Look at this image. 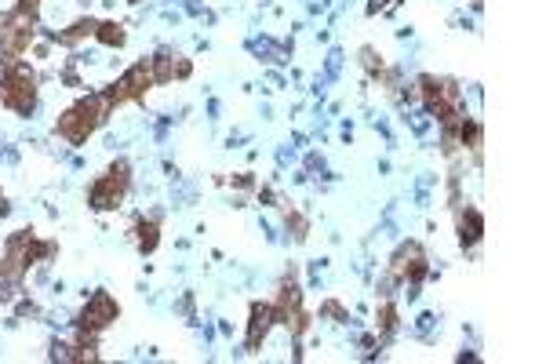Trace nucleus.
I'll list each match as a JSON object with an SVG mask.
<instances>
[{
    "label": "nucleus",
    "mask_w": 546,
    "mask_h": 364,
    "mask_svg": "<svg viewBox=\"0 0 546 364\" xmlns=\"http://www.w3.org/2000/svg\"><path fill=\"white\" fill-rule=\"evenodd\" d=\"M110 113H113V106H110V99H106V91H91V95L77 99L70 110L62 113L59 124H55V132L70 142V146H81V142H88L102 124L110 121Z\"/></svg>",
    "instance_id": "obj_1"
},
{
    "label": "nucleus",
    "mask_w": 546,
    "mask_h": 364,
    "mask_svg": "<svg viewBox=\"0 0 546 364\" xmlns=\"http://www.w3.org/2000/svg\"><path fill=\"white\" fill-rule=\"evenodd\" d=\"M48 255H55V244L37 241V233L33 230L11 233L8 244H4V255H0V281L19 284L22 277L30 273V266L48 259Z\"/></svg>",
    "instance_id": "obj_2"
},
{
    "label": "nucleus",
    "mask_w": 546,
    "mask_h": 364,
    "mask_svg": "<svg viewBox=\"0 0 546 364\" xmlns=\"http://www.w3.org/2000/svg\"><path fill=\"white\" fill-rule=\"evenodd\" d=\"M37 84H41V77H37V70H30V62H11L0 73V102L19 117H30L37 110Z\"/></svg>",
    "instance_id": "obj_3"
},
{
    "label": "nucleus",
    "mask_w": 546,
    "mask_h": 364,
    "mask_svg": "<svg viewBox=\"0 0 546 364\" xmlns=\"http://www.w3.org/2000/svg\"><path fill=\"white\" fill-rule=\"evenodd\" d=\"M426 270H430V259H426L423 244L405 241L394 252L390 266H386V277H383V284H379V292L390 295V288H397V284H405V288H419V281L426 277Z\"/></svg>",
    "instance_id": "obj_4"
},
{
    "label": "nucleus",
    "mask_w": 546,
    "mask_h": 364,
    "mask_svg": "<svg viewBox=\"0 0 546 364\" xmlns=\"http://www.w3.org/2000/svg\"><path fill=\"white\" fill-rule=\"evenodd\" d=\"M128 190H132V164L121 157V161H113L110 168H106V175H99V179L91 182V190H88L91 212H113V208H121Z\"/></svg>",
    "instance_id": "obj_5"
},
{
    "label": "nucleus",
    "mask_w": 546,
    "mask_h": 364,
    "mask_svg": "<svg viewBox=\"0 0 546 364\" xmlns=\"http://www.w3.org/2000/svg\"><path fill=\"white\" fill-rule=\"evenodd\" d=\"M37 15L30 11H8L4 22H0V66H11V62H19L26 51H30L33 37H37Z\"/></svg>",
    "instance_id": "obj_6"
},
{
    "label": "nucleus",
    "mask_w": 546,
    "mask_h": 364,
    "mask_svg": "<svg viewBox=\"0 0 546 364\" xmlns=\"http://www.w3.org/2000/svg\"><path fill=\"white\" fill-rule=\"evenodd\" d=\"M150 88H157V77H153V62L142 59V62H135L132 70H124L121 81L106 88V99H110V106L117 110V106H124V102H142Z\"/></svg>",
    "instance_id": "obj_7"
},
{
    "label": "nucleus",
    "mask_w": 546,
    "mask_h": 364,
    "mask_svg": "<svg viewBox=\"0 0 546 364\" xmlns=\"http://www.w3.org/2000/svg\"><path fill=\"white\" fill-rule=\"evenodd\" d=\"M273 314H277V324H284L295 339H303L306 328H310V314L303 310V292H299V284L295 277H284L281 292L273 299Z\"/></svg>",
    "instance_id": "obj_8"
},
{
    "label": "nucleus",
    "mask_w": 546,
    "mask_h": 364,
    "mask_svg": "<svg viewBox=\"0 0 546 364\" xmlns=\"http://www.w3.org/2000/svg\"><path fill=\"white\" fill-rule=\"evenodd\" d=\"M117 317H121V306H117V299H113L110 292H95L88 303H84L81 317H77V328H81V332H88V335H102L113 321H117Z\"/></svg>",
    "instance_id": "obj_9"
},
{
    "label": "nucleus",
    "mask_w": 546,
    "mask_h": 364,
    "mask_svg": "<svg viewBox=\"0 0 546 364\" xmlns=\"http://www.w3.org/2000/svg\"><path fill=\"white\" fill-rule=\"evenodd\" d=\"M273 324H277L273 303H252V314H248V335H244V350H248V354H255V350L266 343V335H270Z\"/></svg>",
    "instance_id": "obj_10"
},
{
    "label": "nucleus",
    "mask_w": 546,
    "mask_h": 364,
    "mask_svg": "<svg viewBox=\"0 0 546 364\" xmlns=\"http://www.w3.org/2000/svg\"><path fill=\"white\" fill-rule=\"evenodd\" d=\"M455 219H459V244L463 248H477L485 237V215L474 204H455Z\"/></svg>",
    "instance_id": "obj_11"
},
{
    "label": "nucleus",
    "mask_w": 546,
    "mask_h": 364,
    "mask_svg": "<svg viewBox=\"0 0 546 364\" xmlns=\"http://www.w3.org/2000/svg\"><path fill=\"white\" fill-rule=\"evenodd\" d=\"M153 77H157V84H168V81H186L193 73L190 59H182V55H172V51H157L153 55Z\"/></svg>",
    "instance_id": "obj_12"
},
{
    "label": "nucleus",
    "mask_w": 546,
    "mask_h": 364,
    "mask_svg": "<svg viewBox=\"0 0 546 364\" xmlns=\"http://www.w3.org/2000/svg\"><path fill=\"white\" fill-rule=\"evenodd\" d=\"M132 237L142 255H153L157 244H161V219H139V223L132 226Z\"/></svg>",
    "instance_id": "obj_13"
},
{
    "label": "nucleus",
    "mask_w": 546,
    "mask_h": 364,
    "mask_svg": "<svg viewBox=\"0 0 546 364\" xmlns=\"http://www.w3.org/2000/svg\"><path fill=\"white\" fill-rule=\"evenodd\" d=\"M95 26H99L95 19H77L70 30L51 33V41H59V44H66V48H73V44H81V41H88V37H95Z\"/></svg>",
    "instance_id": "obj_14"
},
{
    "label": "nucleus",
    "mask_w": 546,
    "mask_h": 364,
    "mask_svg": "<svg viewBox=\"0 0 546 364\" xmlns=\"http://www.w3.org/2000/svg\"><path fill=\"white\" fill-rule=\"evenodd\" d=\"M397 324H401V310H397L390 295H383V303H379V343H386L397 332Z\"/></svg>",
    "instance_id": "obj_15"
},
{
    "label": "nucleus",
    "mask_w": 546,
    "mask_h": 364,
    "mask_svg": "<svg viewBox=\"0 0 546 364\" xmlns=\"http://www.w3.org/2000/svg\"><path fill=\"white\" fill-rule=\"evenodd\" d=\"M95 41L106 44V48H124L128 30H124V22H99L95 26Z\"/></svg>",
    "instance_id": "obj_16"
},
{
    "label": "nucleus",
    "mask_w": 546,
    "mask_h": 364,
    "mask_svg": "<svg viewBox=\"0 0 546 364\" xmlns=\"http://www.w3.org/2000/svg\"><path fill=\"white\" fill-rule=\"evenodd\" d=\"M361 66H364L368 73H375V77H383V73H386L383 59L375 55V48H361Z\"/></svg>",
    "instance_id": "obj_17"
},
{
    "label": "nucleus",
    "mask_w": 546,
    "mask_h": 364,
    "mask_svg": "<svg viewBox=\"0 0 546 364\" xmlns=\"http://www.w3.org/2000/svg\"><path fill=\"white\" fill-rule=\"evenodd\" d=\"M288 230H295V241H306V233H310V223H306V219L299 212H292V208H288Z\"/></svg>",
    "instance_id": "obj_18"
},
{
    "label": "nucleus",
    "mask_w": 546,
    "mask_h": 364,
    "mask_svg": "<svg viewBox=\"0 0 546 364\" xmlns=\"http://www.w3.org/2000/svg\"><path fill=\"white\" fill-rule=\"evenodd\" d=\"M15 8H19V11H30V15H37V8H41V0H19Z\"/></svg>",
    "instance_id": "obj_19"
},
{
    "label": "nucleus",
    "mask_w": 546,
    "mask_h": 364,
    "mask_svg": "<svg viewBox=\"0 0 546 364\" xmlns=\"http://www.w3.org/2000/svg\"><path fill=\"white\" fill-rule=\"evenodd\" d=\"M324 314H332V317H346V310H343V306H339V303H328V306H324Z\"/></svg>",
    "instance_id": "obj_20"
},
{
    "label": "nucleus",
    "mask_w": 546,
    "mask_h": 364,
    "mask_svg": "<svg viewBox=\"0 0 546 364\" xmlns=\"http://www.w3.org/2000/svg\"><path fill=\"white\" fill-rule=\"evenodd\" d=\"M386 4H394V0H372V4H368V15H375V11H383Z\"/></svg>",
    "instance_id": "obj_21"
},
{
    "label": "nucleus",
    "mask_w": 546,
    "mask_h": 364,
    "mask_svg": "<svg viewBox=\"0 0 546 364\" xmlns=\"http://www.w3.org/2000/svg\"><path fill=\"white\" fill-rule=\"evenodd\" d=\"M4 288H8V281H0V303H8L11 299V292H4Z\"/></svg>",
    "instance_id": "obj_22"
},
{
    "label": "nucleus",
    "mask_w": 546,
    "mask_h": 364,
    "mask_svg": "<svg viewBox=\"0 0 546 364\" xmlns=\"http://www.w3.org/2000/svg\"><path fill=\"white\" fill-rule=\"evenodd\" d=\"M0 212H4V197H0Z\"/></svg>",
    "instance_id": "obj_23"
},
{
    "label": "nucleus",
    "mask_w": 546,
    "mask_h": 364,
    "mask_svg": "<svg viewBox=\"0 0 546 364\" xmlns=\"http://www.w3.org/2000/svg\"><path fill=\"white\" fill-rule=\"evenodd\" d=\"M128 4H139V0H128Z\"/></svg>",
    "instance_id": "obj_24"
},
{
    "label": "nucleus",
    "mask_w": 546,
    "mask_h": 364,
    "mask_svg": "<svg viewBox=\"0 0 546 364\" xmlns=\"http://www.w3.org/2000/svg\"><path fill=\"white\" fill-rule=\"evenodd\" d=\"M474 4H481V0H474Z\"/></svg>",
    "instance_id": "obj_25"
}]
</instances>
